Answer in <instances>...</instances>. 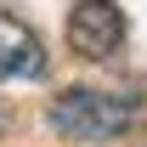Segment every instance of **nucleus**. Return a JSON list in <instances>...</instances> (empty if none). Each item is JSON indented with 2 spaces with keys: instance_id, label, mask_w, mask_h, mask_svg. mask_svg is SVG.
<instances>
[{
  "instance_id": "7ed1b4c3",
  "label": "nucleus",
  "mask_w": 147,
  "mask_h": 147,
  "mask_svg": "<svg viewBox=\"0 0 147 147\" xmlns=\"http://www.w3.org/2000/svg\"><path fill=\"white\" fill-rule=\"evenodd\" d=\"M40 68H45L40 34L28 23H17L11 11H0V79H34Z\"/></svg>"
},
{
  "instance_id": "f03ea898",
  "label": "nucleus",
  "mask_w": 147,
  "mask_h": 147,
  "mask_svg": "<svg viewBox=\"0 0 147 147\" xmlns=\"http://www.w3.org/2000/svg\"><path fill=\"white\" fill-rule=\"evenodd\" d=\"M119 40H125V17H119L113 0H79L68 11V45H74V57L102 62V57L119 51Z\"/></svg>"
},
{
  "instance_id": "20e7f679",
  "label": "nucleus",
  "mask_w": 147,
  "mask_h": 147,
  "mask_svg": "<svg viewBox=\"0 0 147 147\" xmlns=\"http://www.w3.org/2000/svg\"><path fill=\"white\" fill-rule=\"evenodd\" d=\"M0 125H6V113H0Z\"/></svg>"
},
{
  "instance_id": "f257e3e1",
  "label": "nucleus",
  "mask_w": 147,
  "mask_h": 147,
  "mask_svg": "<svg viewBox=\"0 0 147 147\" xmlns=\"http://www.w3.org/2000/svg\"><path fill=\"white\" fill-rule=\"evenodd\" d=\"M142 119V96H119V91H91V85H68L51 102V125L68 142H113Z\"/></svg>"
}]
</instances>
